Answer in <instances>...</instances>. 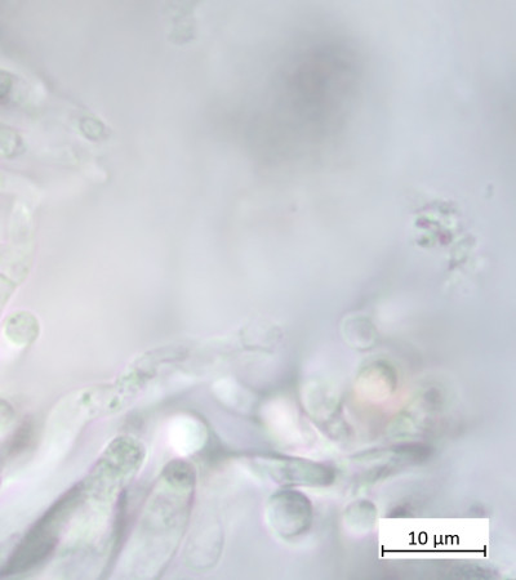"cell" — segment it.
I'll return each mask as SVG.
<instances>
[{
	"mask_svg": "<svg viewBox=\"0 0 516 580\" xmlns=\"http://www.w3.org/2000/svg\"><path fill=\"white\" fill-rule=\"evenodd\" d=\"M195 485V468L185 459H175L164 467L129 539V577L155 579L168 568L188 528Z\"/></svg>",
	"mask_w": 516,
	"mask_h": 580,
	"instance_id": "1",
	"label": "cell"
},
{
	"mask_svg": "<svg viewBox=\"0 0 516 580\" xmlns=\"http://www.w3.org/2000/svg\"><path fill=\"white\" fill-rule=\"evenodd\" d=\"M269 507L271 524L280 534L292 537L309 528L311 504L304 495L280 493L275 495Z\"/></svg>",
	"mask_w": 516,
	"mask_h": 580,
	"instance_id": "2",
	"label": "cell"
},
{
	"mask_svg": "<svg viewBox=\"0 0 516 580\" xmlns=\"http://www.w3.org/2000/svg\"><path fill=\"white\" fill-rule=\"evenodd\" d=\"M171 439L173 448L181 455H189L197 452L206 439L204 427L194 418H180L171 427Z\"/></svg>",
	"mask_w": 516,
	"mask_h": 580,
	"instance_id": "3",
	"label": "cell"
},
{
	"mask_svg": "<svg viewBox=\"0 0 516 580\" xmlns=\"http://www.w3.org/2000/svg\"><path fill=\"white\" fill-rule=\"evenodd\" d=\"M11 78L7 74L0 73V100L7 97L11 89Z\"/></svg>",
	"mask_w": 516,
	"mask_h": 580,
	"instance_id": "4",
	"label": "cell"
},
{
	"mask_svg": "<svg viewBox=\"0 0 516 580\" xmlns=\"http://www.w3.org/2000/svg\"><path fill=\"white\" fill-rule=\"evenodd\" d=\"M3 257V249H0V258Z\"/></svg>",
	"mask_w": 516,
	"mask_h": 580,
	"instance_id": "5",
	"label": "cell"
}]
</instances>
